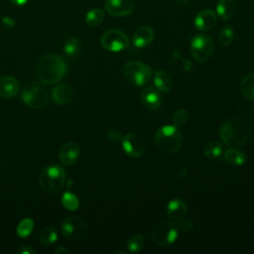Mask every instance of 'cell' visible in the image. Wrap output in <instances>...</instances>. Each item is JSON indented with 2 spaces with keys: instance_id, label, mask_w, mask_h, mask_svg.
Masks as SVG:
<instances>
[{
  "instance_id": "1",
  "label": "cell",
  "mask_w": 254,
  "mask_h": 254,
  "mask_svg": "<svg viewBox=\"0 0 254 254\" xmlns=\"http://www.w3.org/2000/svg\"><path fill=\"white\" fill-rule=\"evenodd\" d=\"M66 73V64L58 55L48 54L43 56L37 63L36 74L38 78L47 84L60 81Z\"/></svg>"
},
{
  "instance_id": "2",
  "label": "cell",
  "mask_w": 254,
  "mask_h": 254,
  "mask_svg": "<svg viewBox=\"0 0 254 254\" xmlns=\"http://www.w3.org/2000/svg\"><path fill=\"white\" fill-rule=\"evenodd\" d=\"M220 138L230 148L243 146L250 136L247 122L241 118H230L220 127Z\"/></svg>"
},
{
  "instance_id": "3",
  "label": "cell",
  "mask_w": 254,
  "mask_h": 254,
  "mask_svg": "<svg viewBox=\"0 0 254 254\" xmlns=\"http://www.w3.org/2000/svg\"><path fill=\"white\" fill-rule=\"evenodd\" d=\"M155 144L164 154H174L181 148L182 134L174 124L161 126L155 134Z\"/></svg>"
},
{
  "instance_id": "4",
  "label": "cell",
  "mask_w": 254,
  "mask_h": 254,
  "mask_svg": "<svg viewBox=\"0 0 254 254\" xmlns=\"http://www.w3.org/2000/svg\"><path fill=\"white\" fill-rule=\"evenodd\" d=\"M123 75L132 85L143 86L147 84L153 75L152 68L139 61H129L123 66Z\"/></svg>"
},
{
  "instance_id": "5",
  "label": "cell",
  "mask_w": 254,
  "mask_h": 254,
  "mask_svg": "<svg viewBox=\"0 0 254 254\" xmlns=\"http://www.w3.org/2000/svg\"><path fill=\"white\" fill-rule=\"evenodd\" d=\"M65 182V172L56 164L48 165L43 168L40 174V185L49 192H58L61 190Z\"/></svg>"
},
{
  "instance_id": "6",
  "label": "cell",
  "mask_w": 254,
  "mask_h": 254,
  "mask_svg": "<svg viewBox=\"0 0 254 254\" xmlns=\"http://www.w3.org/2000/svg\"><path fill=\"white\" fill-rule=\"evenodd\" d=\"M22 100L33 109L42 108L48 103L49 91L40 82L33 81L25 86L22 92Z\"/></svg>"
},
{
  "instance_id": "7",
  "label": "cell",
  "mask_w": 254,
  "mask_h": 254,
  "mask_svg": "<svg viewBox=\"0 0 254 254\" xmlns=\"http://www.w3.org/2000/svg\"><path fill=\"white\" fill-rule=\"evenodd\" d=\"M179 235V227L174 221H160L152 231V238L156 244L161 247H168L172 245Z\"/></svg>"
},
{
  "instance_id": "8",
  "label": "cell",
  "mask_w": 254,
  "mask_h": 254,
  "mask_svg": "<svg viewBox=\"0 0 254 254\" xmlns=\"http://www.w3.org/2000/svg\"><path fill=\"white\" fill-rule=\"evenodd\" d=\"M214 50V43L210 37L198 34L192 37L190 41V53L192 58L199 64L207 62Z\"/></svg>"
},
{
  "instance_id": "9",
  "label": "cell",
  "mask_w": 254,
  "mask_h": 254,
  "mask_svg": "<svg viewBox=\"0 0 254 254\" xmlns=\"http://www.w3.org/2000/svg\"><path fill=\"white\" fill-rule=\"evenodd\" d=\"M100 44L109 52H121L129 47L130 39L123 31L112 29L101 36Z\"/></svg>"
},
{
  "instance_id": "10",
  "label": "cell",
  "mask_w": 254,
  "mask_h": 254,
  "mask_svg": "<svg viewBox=\"0 0 254 254\" xmlns=\"http://www.w3.org/2000/svg\"><path fill=\"white\" fill-rule=\"evenodd\" d=\"M61 230L67 239L79 240L86 234L87 224L81 216L73 215L65 218L63 221Z\"/></svg>"
},
{
  "instance_id": "11",
  "label": "cell",
  "mask_w": 254,
  "mask_h": 254,
  "mask_svg": "<svg viewBox=\"0 0 254 254\" xmlns=\"http://www.w3.org/2000/svg\"><path fill=\"white\" fill-rule=\"evenodd\" d=\"M121 145L124 152L131 158L141 157L146 148L143 138L136 133H128L122 137Z\"/></svg>"
},
{
  "instance_id": "12",
  "label": "cell",
  "mask_w": 254,
  "mask_h": 254,
  "mask_svg": "<svg viewBox=\"0 0 254 254\" xmlns=\"http://www.w3.org/2000/svg\"><path fill=\"white\" fill-rule=\"evenodd\" d=\"M134 8L133 0H106V11L115 17H123L132 13Z\"/></svg>"
},
{
  "instance_id": "13",
  "label": "cell",
  "mask_w": 254,
  "mask_h": 254,
  "mask_svg": "<svg viewBox=\"0 0 254 254\" xmlns=\"http://www.w3.org/2000/svg\"><path fill=\"white\" fill-rule=\"evenodd\" d=\"M217 21V14L211 9H203L197 13L193 24L198 31L206 32L212 29Z\"/></svg>"
},
{
  "instance_id": "14",
  "label": "cell",
  "mask_w": 254,
  "mask_h": 254,
  "mask_svg": "<svg viewBox=\"0 0 254 254\" xmlns=\"http://www.w3.org/2000/svg\"><path fill=\"white\" fill-rule=\"evenodd\" d=\"M154 30L149 26L139 27L132 36V44L137 49H143L148 47L154 40Z\"/></svg>"
},
{
  "instance_id": "15",
  "label": "cell",
  "mask_w": 254,
  "mask_h": 254,
  "mask_svg": "<svg viewBox=\"0 0 254 254\" xmlns=\"http://www.w3.org/2000/svg\"><path fill=\"white\" fill-rule=\"evenodd\" d=\"M80 156V148L74 142H68L64 144L59 153L60 161L64 166H70L74 164Z\"/></svg>"
},
{
  "instance_id": "16",
  "label": "cell",
  "mask_w": 254,
  "mask_h": 254,
  "mask_svg": "<svg viewBox=\"0 0 254 254\" xmlns=\"http://www.w3.org/2000/svg\"><path fill=\"white\" fill-rule=\"evenodd\" d=\"M187 212V204L181 198H174L167 205V214L174 222H179L184 219Z\"/></svg>"
},
{
  "instance_id": "17",
  "label": "cell",
  "mask_w": 254,
  "mask_h": 254,
  "mask_svg": "<svg viewBox=\"0 0 254 254\" xmlns=\"http://www.w3.org/2000/svg\"><path fill=\"white\" fill-rule=\"evenodd\" d=\"M141 100L143 105L149 109H157L162 103L159 90L153 86H148L142 91Z\"/></svg>"
},
{
  "instance_id": "18",
  "label": "cell",
  "mask_w": 254,
  "mask_h": 254,
  "mask_svg": "<svg viewBox=\"0 0 254 254\" xmlns=\"http://www.w3.org/2000/svg\"><path fill=\"white\" fill-rule=\"evenodd\" d=\"M18 80L10 75H6L0 78V96L4 98H11L15 96L19 91Z\"/></svg>"
},
{
  "instance_id": "19",
  "label": "cell",
  "mask_w": 254,
  "mask_h": 254,
  "mask_svg": "<svg viewBox=\"0 0 254 254\" xmlns=\"http://www.w3.org/2000/svg\"><path fill=\"white\" fill-rule=\"evenodd\" d=\"M72 88L69 84L67 83H61L58 84L54 89H53V100L60 105L66 104L68 103L71 98H72Z\"/></svg>"
},
{
  "instance_id": "20",
  "label": "cell",
  "mask_w": 254,
  "mask_h": 254,
  "mask_svg": "<svg viewBox=\"0 0 254 254\" xmlns=\"http://www.w3.org/2000/svg\"><path fill=\"white\" fill-rule=\"evenodd\" d=\"M236 10L234 0H218L216 4V14L224 21L230 20Z\"/></svg>"
},
{
  "instance_id": "21",
  "label": "cell",
  "mask_w": 254,
  "mask_h": 254,
  "mask_svg": "<svg viewBox=\"0 0 254 254\" xmlns=\"http://www.w3.org/2000/svg\"><path fill=\"white\" fill-rule=\"evenodd\" d=\"M154 84L159 91L168 92L171 90V88L173 86V81H172L171 76L165 70L158 69L155 72Z\"/></svg>"
},
{
  "instance_id": "22",
  "label": "cell",
  "mask_w": 254,
  "mask_h": 254,
  "mask_svg": "<svg viewBox=\"0 0 254 254\" xmlns=\"http://www.w3.org/2000/svg\"><path fill=\"white\" fill-rule=\"evenodd\" d=\"M240 91L248 99L254 100V72L246 74L240 80Z\"/></svg>"
},
{
  "instance_id": "23",
  "label": "cell",
  "mask_w": 254,
  "mask_h": 254,
  "mask_svg": "<svg viewBox=\"0 0 254 254\" xmlns=\"http://www.w3.org/2000/svg\"><path fill=\"white\" fill-rule=\"evenodd\" d=\"M224 159L231 165L241 166L246 162V155L235 148H229L224 153Z\"/></svg>"
},
{
  "instance_id": "24",
  "label": "cell",
  "mask_w": 254,
  "mask_h": 254,
  "mask_svg": "<svg viewBox=\"0 0 254 254\" xmlns=\"http://www.w3.org/2000/svg\"><path fill=\"white\" fill-rule=\"evenodd\" d=\"M104 18H105V12L102 9L94 8V9L89 10L86 13L84 20L88 26L95 27V26H98L99 24H101L102 21L104 20Z\"/></svg>"
},
{
  "instance_id": "25",
  "label": "cell",
  "mask_w": 254,
  "mask_h": 254,
  "mask_svg": "<svg viewBox=\"0 0 254 254\" xmlns=\"http://www.w3.org/2000/svg\"><path fill=\"white\" fill-rule=\"evenodd\" d=\"M39 239L42 244L49 246L54 244L58 240V230L56 227L48 226L45 227L39 235Z\"/></svg>"
},
{
  "instance_id": "26",
  "label": "cell",
  "mask_w": 254,
  "mask_h": 254,
  "mask_svg": "<svg viewBox=\"0 0 254 254\" xmlns=\"http://www.w3.org/2000/svg\"><path fill=\"white\" fill-rule=\"evenodd\" d=\"M223 153L222 145L218 142H209L204 147V155L210 160H218L221 158Z\"/></svg>"
},
{
  "instance_id": "27",
  "label": "cell",
  "mask_w": 254,
  "mask_h": 254,
  "mask_svg": "<svg viewBox=\"0 0 254 254\" xmlns=\"http://www.w3.org/2000/svg\"><path fill=\"white\" fill-rule=\"evenodd\" d=\"M33 228H34V220L32 218L27 217V218L22 219L18 223L17 228H16V232H17V235L19 237L25 238V237H27L31 234V232L33 231Z\"/></svg>"
},
{
  "instance_id": "28",
  "label": "cell",
  "mask_w": 254,
  "mask_h": 254,
  "mask_svg": "<svg viewBox=\"0 0 254 254\" xmlns=\"http://www.w3.org/2000/svg\"><path fill=\"white\" fill-rule=\"evenodd\" d=\"M145 245V238L141 234L132 235L127 242V250L130 253H136L143 249Z\"/></svg>"
},
{
  "instance_id": "29",
  "label": "cell",
  "mask_w": 254,
  "mask_h": 254,
  "mask_svg": "<svg viewBox=\"0 0 254 254\" xmlns=\"http://www.w3.org/2000/svg\"><path fill=\"white\" fill-rule=\"evenodd\" d=\"M62 203L66 209L71 210V211L76 210L79 206V200H78L77 196L70 191H64L63 193Z\"/></svg>"
},
{
  "instance_id": "30",
  "label": "cell",
  "mask_w": 254,
  "mask_h": 254,
  "mask_svg": "<svg viewBox=\"0 0 254 254\" xmlns=\"http://www.w3.org/2000/svg\"><path fill=\"white\" fill-rule=\"evenodd\" d=\"M81 49V43L77 38H71L64 45V52L69 57H75Z\"/></svg>"
},
{
  "instance_id": "31",
  "label": "cell",
  "mask_w": 254,
  "mask_h": 254,
  "mask_svg": "<svg viewBox=\"0 0 254 254\" xmlns=\"http://www.w3.org/2000/svg\"><path fill=\"white\" fill-rule=\"evenodd\" d=\"M233 38H234V31H233L232 27L226 26L220 31L219 36H218V41L222 46L226 47L232 43Z\"/></svg>"
},
{
  "instance_id": "32",
  "label": "cell",
  "mask_w": 254,
  "mask_h": 254,
  "mask_svg": "<svg viewBox=\"0 0 254 254\" xmlns=\"http://www.w3.org/2000/svg\"><path fill=\"white\" fill-rule=\"evenodd\" d=\"M189 118V113L185 109L177 110L173 115V123L177 127H181L187 123Z\"/></svg>"
},
{
  "instance_id": "33",
  "label": "cell",
  "mask_w": 254,
  "mask_h": 254,
  "mask_svg": "<svg viewBox=\"0 0 254 254\" xmlns=\"http://www.w3.org/2000/svg\"><path fill=\"white\" fill-rule=\"evenodd\" d=\"M107 137H108V139H109L111 142L116 143V142L121 141L123 136L121 135V133H120L118 130H116V129H111V130H109V131L107 132Z\"/></svg>"
},
{
  "instance_id": "34",
  "label": "cell",
  "mask_w": 254,
  "mask_h": 254,
  "mask_svg": "<svg viewBox=\"0 0 254 254\" xmlns=\"http://www.w3.org/2000/svg\"><path fill=\"white\" fill-rule=\"evenodd\" d=\"M193 226V222L190 219H182L181 221H179L178 227L179 229L183 230V231H190Z\"/></svg>"
},
{
  "instance_id": "35",
  "label": "cell",
  "mask_w": 254,
  "mask_h": 254,
  "mask_svg": "<svg viewBox=\"0 0 254 254\" xmlns=\"http://www.w3.org/2000/svg\"><path fill=\"white\" fill-rule=\"evenodd\" d=\"M17 254H35L36 253V250L32 247V246H29V245H25V246H22L21 248H19L17 251H16Z\"/></svg>"
},
{
  "instance_id": "36",
  "label": "cell",
  "mask_w": 254,
  "mask_h": 254,
  "mask_svg": "<svg viewBox=\"0 0 254 254\" xmlns=\"http://www.w3.org/2000/svg\"><path fill=\"white\" fill-rule=\"evenodd\" d=\"M3 24L5 26H7L8 28H12L15 25V21L13 19H11L10 17H3Z\"/></svg>"
},
{
  "instance_id": "37",
  "label": "cell",
  "mask_w": 254,
  "mask_h": 254,
  "mask_svg": "<svg viewBox=\"0 0 254 254\" xmlns=\"http://www.w3.org/2000/svg\"><path fill=\"white\" fill-rule=\"evenodd\" d=\"M9 1L17 6H25L29 2V0H9Z\"/></svg>"
},
{
  "instance_id": "38",
  "label": "cell",
  "mask_w": 254,
  "mask_h": 254,
  "mask_svg": "<svg viewBox=\"0 0 254 254\" xmlns=\"http://www.w3.org/2000/svg\"><path fill=\"white\" fill-rule=\"evenodd\" d=\"M68 253L69 251L66 249V248H64V247H63V246H61V247H59L58 249H56L55 250V254H60V253Z\"/></svg>"
},
{
  "instance_id": "39",
  "label": "cell",
  "mask_w": 254,
  "mask_h": 254,
  "mask_svg": "<svg viewBox=\"0 0 254 254\" xmlns=\"http://www.w3.org/2000/svg\"><path fill=\"white\" fill-rule=\"evenodd\" d=\"M175 2L180 5H188L190 2V0H175Z\"/></svg>"
}]
</instances>
